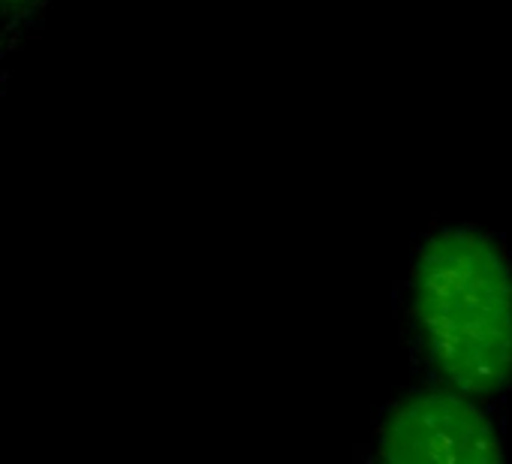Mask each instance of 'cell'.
<instances>
[{"instance_id":"2","label":"cell","mask_w":512,"mask_h":464,"mask_svg":"<svg viewBox=\"0 0 512 464\" xmlns=\"http://www.w3.org/2000/svg\"><path fill=\"white\" fill-rule=\"evenodd\" d=\"M380 464H503L500 440L470 395L425 389L383 422Z\"/></svg>"},{"instance_id":"3","label":"cell","mask_w":512,"mask_h":464,"mask_svg":"<svg viewBox=\"0 0 512 464\" xmlns=\"http://www.w3.org/2000/svg\"><path fill=\"white\" fill-rule=\"evenodd\" d=\"M0 4H25V0H0Z\"/></svg>"},{"instance_id":"1","label":"cell","mask_w":512,"mask_h":464,"mask_svg":"<svg viewBox=\"0 0 512 464\" xmlns=\"http://www.w3.org/2000/svg\"><path fill=\"white\" fill-rule=\"evenodd\" d=\"M413 311L440 374L461 395H491L512 377V272L494 242L443 229L413 272Z\"/></svg>"}]
</instances>
